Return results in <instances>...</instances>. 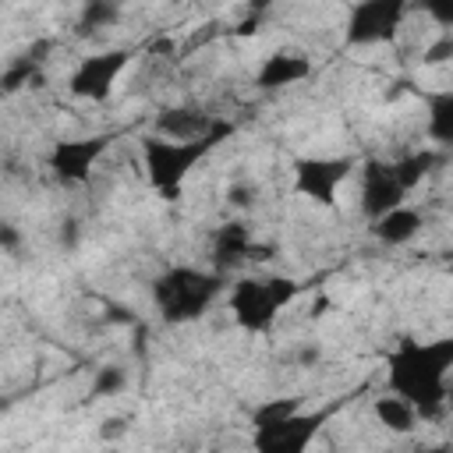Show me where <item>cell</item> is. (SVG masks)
I'll return each mask as SVG.
<instances>
[{
  "label": "cell",
  "instance_id": "1",
  "mask_svg": "<svg viewBox=\"0 0 453 453\" xmlns=\"http://www.w3.org/2000/svg\"><path fill=\"white\" fill-rule=\"evenodd\" d=\"M389 393L411 400L418 414H435L449 400L453 379V336L439 340H403L389 361Z\"/></svg>",
  "mask_w": 453,
  "mask_h": 453
},
{
  "label": "cell",
  "instance_id": "2",
  "mask_svg": "<svg viewBox=\"0 0 453 453\" xmlns=\"http://www.w3.org/2000/svg\"><path fill=\"white\" fill-rule=\"evenodd\" d=\"M326 411H304L294 396H276L255 407L251 414V449L255 453H308L319 435Z\"/></svg>",
  "mask_w": 453,
  "mask_h": 453
},
{
  "label": "cell",
  "instance_id": "3",
  "mask_svg": "<svg viewBox=\"0 0 453 453\" xmlns=\"http://www.w3.org/2000/svg\"><path fill=\"white\" fill-rule=\"evenodd\" d=\"M230 131H234V127H230L226 120H219V127H216L212 134L198 138V142H170V138H159V134L142 138V163H145V180H149V188H152L156 195H163V198L173 202V198L180 195L188 173H191Z\"/></svg>",
  "mask_w": 453,
  "mask_h": 453
},
{
  "label": "cell",
  "instance_id": "4",
  "mask_svg": "<svg viewBox=\"0 0 453 453\" xmlns=\"http://www.w3.org/2000/svg\"><path fill=\"white\" fill-rule=\"evenodd\" d=\"M223 290V273H205L195 265H170L152 283L156 311L166 322H191L209 311V304Z\"/></svg>",
  "mask_w": 453,
  "mask_h": 453
},
{
  "label": "cell",
  "instance_id": "5",
  "mask_svg": "<svg viewBox=\"0 0 453 453\" xmlns=\"http://www.w3.org/2000/svg\"><path fill=\"white\" fill-rule=\"evenodd\" d=\"M297 297V280L290 276H241L230 287V315L244 333H269L280 311Z\"/></svg>",
  "mask_w": 453,
  "mask_h": 453
},
{
  "label": "cell",
  "instance_id": "6",
  "mask_svg": "<svg viewBox=\"0 0 453 453\" xmlns=\"http://www.w3.org/2000/svg\"><path fill=\"white\" fill-rule=\"evenodd\" d=\"M403 14H407V4L403 0H361V4L350 7L343 39H347V46H379V42H389V39H396Z\"/></svg>",
  "mask_w": 453,
  "mask_h": 453
},
{
  "label": "cell",
  "instance_id": "7",
  "mask_svg": "<svg viewBox=\"0 0 453 453\" xmlns=\"http://www.w3.org/2000/svg\"><path fill=\"white\" fill-rule=\"evenodd\" d=\"M350 170H354L350 156H301L294 159V191L315 205H333Z\"/></svg>",
  "mask_w": 453,
  "mask_h": 453
},
{
  "label": "cell",
  "instance_id": "8",
  "mask_svg": "<svg viewBox=\"0 0 453 453\" xmlns=\"http://www.w3.org/2000/svg\"><path fill=\"white\" fill-rule=\"evenodd\" d=\"M127 60H131L127 50H103V53L85 57V60L74 67L71 81H67L71 96H74V99H88V103H103V99L113 92L117 78L124 74Z\"/></svg>",
  "mask_w": 453,
  "mask_h": 453
},
{
  "label": "cell",
  "instance_id": "9",
  "mask_svg": "<svg viewBox=\"0 0 453 453\" xmlns=\"http://www.w3.org/2000/svg\"><path fill=\"white\" fill-rule=\"evenodd\" d=\"M407 198V188L400 184L393 159H365L361 166V212L375 223L379 216L400 209Z\"/></svg>",
  "mask_w": 453,
  "mask_h": 453
},
{
  "label": "cell",
  "instance_id": "10",
  "mask_svg": "<svg viewBox=\"0 0 453 453\" xmlns=\"http://www.w3.org/2000/svg\"><path fill=\"white\" fill-rule=\"evenodd\" d=\"M106 145H110V134H88V138L57 142L53 152H50V170L67 184H81V180H88V173L103 159Z\"/></svg>",
  "mask_w": 453,
  "mask_h": 453
},
{
  "label": "cell",
  "instance_id": "11",
  "mask_svg": "<svg viewBox=\"0 0 453 453\" xmlns=\"http://www.w3.org/2000/svg\"><path fill=\"white\" fill-rule=\"evenodd\" d=\"M216 127H219V120L198 106H166L152 120V134L170 138V142H198V138L212 134Z\"/></svg>",
  "mask_w": 453,
  "mask_h": 453
},
{
  "label": "cell",
  "instance_id": "12",
  "mask_svg": "<svg viewBox=\"0 0 453 453\" xmlns=\"http://www.w3.org/2000/svg\"><path fill=\"white\" fill-rule=\"evenodd\" d=\"M311 74V60L304 53H269L258 71H255V85L262 92H276V88H290V85H301L304 78Z\"/></svg>",
  "mask_w": 453,
  "mask_h": 453
},
{
  "label": "cell",
  "instance_id": "13",
  "mask_svg": "<svg viewBox=\"0 0 453 453\" xmlns=\"http://www.w3.org/2000/svg\"><path fill=\"white\" fill-rule=\"evenodd\" d=\"M421 226H425L421 212L411 209V205H400V209L379 216V219L372 223V234H375V241H382V244H389V248H403V244H411V241L421 234Z\"/></svg>",
  "mask_w": 453,
  "mask_h": 453
},
{
  "label": "cell",
  "instance_id": "14",
  "mask_svg": "<svg viewBox=\"0 0 453 453\" xmlns=\"http://www.w3.org/2000/svg\"><path fill=\"white\" fill-rule=\"evenodd\" d=\"M251 244H255L251 230H248L241 219H230V223H223V226L212 234V258H216L219 269H230V265L251 258Z\"/></svg>",
  "mask_w": 453,
  "mask_h": 453
},
{
  "label": "cell",
  "instance_id": "15",
  "mask_svg": "<svg viewBox=\"0 0 453 453\" xmlns=\"http://www.w3.org/2000/svg\"><path fill=\"white\" fill-rule=\"evenodd\" d=\"M372 411H375V421H379L386 432H396V435H411V432L418 428V418H421L418 407H414L411 400L396 396V393H382V396H375Z\"/></svg>",
  "mask_w": 453,
  "mask_h": 453
},
{
  "label": "cell",
  "instance_id": "16",
  "mask_svg": "<svg viewBox=\"0 0 453 453\" xmlns=\"http://www.w3.org/2000/svg\"><path fill=\"white\" fill-rule=\"evenodd\" d=\"M425 110H428V113H425V134H428L432 142L453 149V88L432 92Z\"/></svg>",
  "mask_w": 453,
  "mask_h": 453
},
{
  "label": "cell",
  "instance_id": "17",
  "mask_svg": "<svg viewBox=\"0 0 453 453\" xmlns=\"http://www.w3.org/2000/svg\"><path fill=\"white\" fill-rule=\"evenodd\" d=\"M432 166H435V152H428V149L403 152V156L393 159V170H396V177H400V184H403L407 191H414V188L425 180V173H428Z\"/></svg>",
  "mask_w": 453,
  "mask_h": 453
},
{
  "label": "cell",
  "instance_id": "18",
  "mask_svg": "<svg viewBox=\"0 0 453 453\" xmlns=\"http://www.w3.org/2000/svg\"><path fill=\"white\" fill-rule=\"evenodd\" d=\"M35 60L39 57H21V60H11L7 67H4V92H18L21 85H28L32 78H35Z\"/></svg>",
  "mask_w": 453,
  "mask_h": 453
},
{
  "label": "cell",
  "instance_id": "19",
  "mask_svg": "<svg viewBox=\"0 0 453 453\" xmlns=\"http://www.w3.org/2000/svg\"><path fill=\"white\" fill-rule=\"evenodd\" d=\"M117 7L113 4H85V14H81V32H92V28H103V25H113L117 21Z\"/></svg>",
  "mask_w": 453,
  "mask_h": 453
},
{
  "label": "cell",
  "instance_id": "20",
  "mask_svg": "<svg viewBox=\"0 0 453 453\" xmlns=\"http://www.w3.org/2000/svg\"><path fill=\"white\" fill-rule=\"evenodd\" d=\"M124 389V368H99L92 382V396H113Z\"/></svg>",
  "mask_w": 453,
  "mask_h": 453
},
{
  "label": "cell",
  "instance_id": "21",
  "mask_svg": "<svg viewBox=\"0 0 453 453\" xmlns=\"http://www.w3.org/2000/svg\"><path fill=\"white\" fill-rule=\"evenodd\" d=\"M421 60L425 64H446V60H453V32H442L435 42H428L425 53H421Z\"/></svg>",
  "mask_w": 453,
  "mask_h": 453
},
{
  "label": "cell",
  "instance_id": "22",
  "mask_svg": "<svg viewBox=\"0 0 453 453\" xmlns=\"http://www.w3.org/2000/svg\"><path fill=\"white\" fill-rule=\"evenodd\" d=\"M425 14H428L435 25H442V28L453 32V0H432V4H425Z\"/></svg>",
  "mask_w": 453,
  "mask_h": 453
},
{
  "label": "cell",
  "instance_id": "23",
  "mask_svg": "<svg viewBox=\"0 0 453 453\" xmlns=\"http://www.w3.org/2000/svg\"><path fill=\"white\" fill-rule=\"evenodd\" d=\"M251 198H255V188L244 184V180H237V184L226 188V202H230V205H248Z\"/></svg>",
  "mask_w": 453,
  "mask_h": 453
},
{
  "label": "cell",
  "instance_id": "24",
  "mask_svg": "<svg viewBox=\"0 0 453 453\" xmlns=\"http://www.w3.org/2000/svg\"><path fill=\"white\" fill-rule=\"evenodd\" d=\"M99 435H103V439H117V435H124V421H120V418H110V421H103Z\"/></svg>",
  "mask_w": 453,
  "mask_h": 453
},
{
  "label": "cell",
  "instance_id": "25",
  "mask_svg": "<svg viewBox=\"0 0 453 453\" xmlns=\"http://www.w3.org/2000/svg\"><path fill=\"white\" fill-rule=\"evenodd\" d=\"M0 237H4V248H7V251H14L18 234H14V226H11V223H4V226H0Z\"/></svg>",
  "mask_w": 453,
  "mask_h": 453
},
{
  "label": "cell",
  "instance_id": "26",
  "mask_svg": "<svg viewBox=\"0 0 453 453\" xmlns=\"http://www.w3.org/2000/svg\"><path fill=\"white\" fill-rule=\"evenodd\" d=\"M449 400H453V386H449Z\"/></svg>",
  "mask_w": 453,
  "mask_h": 453
},
{
  "label": "cell",
  "instance_id": "27",
  "mask_svg": "<svg viewBox=\"0 0 453 453\" xmlns=\"http://www.w3.org/2000/svg\"><path fill=\"white\" fill-rule=\"evenodd\" d=\"M209 453H219V449H209Z\"/></svg>",
  "mask_w": 453,
  "mask_h": 453
}]
</instances>
